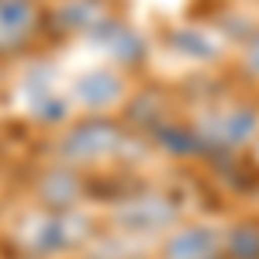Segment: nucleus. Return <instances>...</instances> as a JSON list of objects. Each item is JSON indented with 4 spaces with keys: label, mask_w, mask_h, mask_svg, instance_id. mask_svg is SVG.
Listing matches in <instances>:
<instances>
[{
    "label": "nucleus",
    "mask_w": 259,
    "mask_h": 259,
    "mask_svg": "<svg viewBox=\"0 0 259 259\" xmlns=\"http://www.w3.org/2000/svg\"><path fill=\"white\" fill-rule=\"evenodd\" d=\"M128 142H132V135L121 128L118 121L87 114L83 121L69 124L56 139V162L76 169V173L97 169L104 162H114L118 156H124Z\"/></svg>",
    "instance_id": "f257e3e1"
},
{
    "label": "nucleus",
    "mask_w": 259,
    "mask_h": 259,
    "mask_svg": "<svg viewBox=\"0 0 259 259\" xmlns=\"http://www.w3.org/2000/svg\"><path fill=\"white\" fill-rule=\"evenodd\" d=\"M18 242L28 259H56L87 249L94 242V225L83 211H38L18 232Z\"/></svg>",
    "instance_id": "f03ea898"
},
{
    "label": "nucleus",
    "mask_w": 259,
    "mask_h": 259,
    "mask_svg": "<svg viewBox=\"0 0 259 259\" xmlns=\"http://www.w3.org/2000/svg\"><path fill=\"white\" fill-rule=\"evenodd\" d=\"M111 225L114 232L124 239L139 242V239H166L173 228L180 225V204L169 200L166 194H135L124 197L111 211Z\"/></svg>",
    "instance_id": "7ed1b4c3"
},
{
    "label": "nucleus",
    "mask_w": 259,
    "mask_h": 259,
    "mask_svg": "<svg viewBox=\"0 0 259 259\" xmlns=\"http://www.w3.org/2000/svg\"><path fill=\"white\" fill-rule=\"evenodd\" d=\"M200 149H245L259 139V111L249 104H228L204 111L197 124H190Z\"/></svg>",
    "instance_id": "20e7f679"
},
{
    "label": "nucleus",
    "mask_w": 259,
    "mask_h": 259,
    "mask_svg": "<svg viewBox=\"0 0 259 259\" xmlns=\"http://www.w3.org/2000/svg\"><path fill=\"white\" fill-rule=\"evenodd\" d=\"M41 0H0V59H14L28 52L45 31Z\"/></svg>",
    "instance_id": "39448f33"
},
{
    "label": "nucleus",
    "mask_w": 259,
    "mask_h": 259,
    "mask_svg": "<svg viewBox=\"0 0 259 259\" xmlns=\"http://www.w3.org/2000/svg\"><path fill=\"white\" fill-rule=\"evenodd\" d=\"M35 204L38 211H80V200L87 197L83 187V173L69 169V166H49L38 180H35Z\"/></svg>",
    "instance_id": "423d86ee"
},
{
    "label": "nucleus",
    "mask_w": 259,
    "mask_h": 259,
    "mask_svg": "<svg viewBox=\"0 0 259 259\" xmlns=\"http://www.w3.org/2000/svg\"><path fill=\"white\" fill-rule=\"evenodd\" d=\"M221 232L211 225H177L159 245V259H221Z\"/></svg>",
    "instance_id": "0eeeda50"
},
{
    "label": "nucleus",
    "mask_w": 259,
    "mask_h": 259,
    "mask_svg": "<svg viewBox=\"0 0 259 259\" xmlns=\"http://www.w3.org/2000/svg\"><path fill=\"white\" fill-rule=\"evenodd\" d=\"M128 94V83L118 73H107V69H94V73H83L76 87H73V97L87 114H97V118H107L111 107H118Z\"/></svg>",
    "instance_id": "6e6552de"
},
{
    "label": "nucleus",
    "mask_w": 259,
    "mask_h": 259,
    "mask_svg": "<svg viewBox=\"0 0 259 259\" xmlns=\"http://www.w3.org/2000/svg\"><path fill=\"white\" fill-rule=\"evenodd\" d=\"M221 245L228 259H259V225L256 221L232 225L228 235H221Z\"/></svg>",
    "instance_id": "1a4fd4ad"
},
{
    "label": "nucleus",
    "mask_w": 259,
    "mask_h": 259,
    "mask_svg": "<svg viewBox=\"0 0 259 259\" xmlns=\"http://www.w3.org/2000/svg\"><path fill=\"white\" fill-rule=\"evenodd\" d=\"M239 66H242V73H245L249 80H259V31H256V35H249V38L242 41Z\"/></svg>",
    "instance_id": "9d476101"
},
{
    "label": "nucleus",
    "mask_w": 259,
    "mask_h": 259,
    "mask_svg": "<svg viewBox=\"0 0 259 259\" xmlns=\"http://www.w3.org/2000/svg\"><path fill=\"white\" fill-rule=\"evenodd\" d=\"M0 90H4V73H0Z\"/></svg>",
    "instance_id": "9b49d317"
}]
</instances>
